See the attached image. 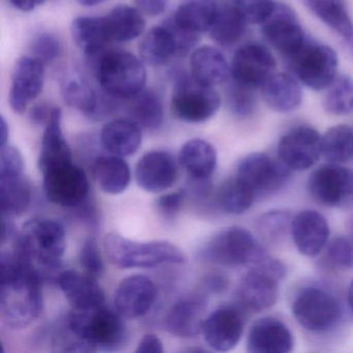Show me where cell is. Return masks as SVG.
Returning a JSON list of instances; mask_svg holds the SVG:
<instances>
[{
  "mask_svg": "<svg viewBox=\"0 0 353 353\" xmlns=\"http://www.w3.org/2000/svg\"><path fill=\"white\" fill-rule=\"evenodd\" d=\"M0 316L12 328L30 325L44 307L42 276L13 252H1Z\"/></svg>",
  "mask_w": 353,
  "mask_h": 353,
  "instance_id": "obj_1",
  "label": "cell"
},
{
  "mask_svg": "<svg viewBox=\"0 0 353 353\" xmlns=\"http://www.w3.org/2000/svg\"><path fill=\"white\" fill-rule=\"evenodd\" d=\"M14 241V253L43 280L57 281L67 241L63 227L50 219H34L23 225Z\"/></svg>",
  "mask_w": 353,
  "mask_h": 353,
  "instance_id": "obj_2",
  "label": "cell"
},
{
  "mask_svg": "<svg viewBox=\"0 0 353 353\" xmlns=\"http://www.w3.org/2000/svg\"><path fill=\"white\" fill-rule=\"evenodd\" d=\"M94 59V74L101 90L119 101L129 100L145 88L146 70L132 53L107 49Z\"/></svg>",
  "mask_w": 353,
  "mask_h": 353,
  "instance_id": "obj_3",
  "label": "cell"
},
{
  "mask_svg": "<svg viewBox=\"0 0 353 353\" xmlns=\"http://www.w3.org/2000/svg\"><path fill=\"white\" fill-rule=\"evenodd\" d=\"M125 318L104 305L90 310H75L68 315L65 325L90 351H115L127 338Z\"/></svg>",
  "mask_w": 353,
  "mask_h": 353,
  "instance_id": "obj_4",
  "label": "cell"
},
{
  "mask_svg": "<svg viewBox=\"0 0 353 353\" xmlns=\"http://www.w3.org/2000/svg\"><path fill=\"white\" fill-rule=\"evenodd\" d=\"M104 245L110 261L121 268H150L187 260L183 252L169 241H132L112 232L105 237Z\"/></svg>",
  "mask_w": 353,
  "mask_h": 353,
  "instance_id": "obj_5",
  "label": "cell"
},
{
  "mask_svg": "<svg viewBox=\"0 0 353 353\" xmlns=\"http://www.w3.org/2000/svg\"><path fill=\"white\" fill-rule=\"evenodd\" d=\"M266 255L268 252L252 233L237 226L219 231L200 251L202 259L230 268L256 265Z\"/></svg>",
  "mask_w": 353,
  "mask_h": 353,
  "instance_id": "obj_6",
  "label": "cell"
},
{
  "mask_svg": "<svg viewBox=\"0 0 353 353\" xmlns=\"http://www.w3.org/2000/svg\"><path fill=\"white\" fill-rule=\"evenodd\" d=\"M171 97V113L188 123H202L216 115L221 107V97L214 88L196 81L191 74L176 72Z\"/></svg>",
  "mask_w": 353,
  "mask_h": 353,
  "instance_id": "obj_7",
  "label": "cell"
},
{
  "mask_svg": "<svg viewBox=\"0 0 353 353\" xmlns=\"http://www.w3.org/2000/svg\"><path fill=\"white\" fill-rule=\"evenodd\" d=\"M286 61L292 75L301 84L316 92L327 88L339 75L336 51L328 45L310 38L296 54Z\"/></svg>",
  "mask_w": 353,
  "mask_h": 353,
  "instance_id": "obj_8",
  "label": "cell"
},
{
  "mask_svg": "<svg viewBox=\"0 0 353 353\" xmlns=\"http://www.w3.org/2000/svg\"><path fill=\"white\" fill-rule=\"evenodd\" d=\"M292 314L305 330L321 334L338 324L342 310L332 293L321 287L307 286L295 296Z\"/></svg>",
  "mask_w": 353,
  "mask_h": 353,
  "instance_id": "obj_9",
  "label": "cell"
},
{
  "mask_svg": "<svg viewBox=\"0 0 353 353\" xmlns=\"http://www.w3.org/2000/svg\"><path fill=\"white\" fill-rule=\"evenodd\" d=\"M49 201L65 208H79L90 195V181L83 169L73 162L53 167L42 173Z\"/></svg>",
  "mask_w": 353,
  "mask_h": 353,
  "instance_id": "obj_10",
  "label": "cell"
},
{
  "mask_svg": "<svg viewBox=\"0 0 353 353\" xmlns=\"http://www.w3.org/2000/svg\"><path fill=\"white\" fill-rule=\"evenodd\" d=\"M307 192L325 208H342L353 198V170L341 164L323 165L310 174Z\"/></svg>",
  "mask_w": 353,
  "mask_h": 353,
  "instance_id": "obj_11",
  "label": "cell"
},
{
  "mask_svg": "<svg viewBox=\"0 0 353 353\" xmlns=\"http://www.w3.org/2000/svg\"><path fill=\"white\" fill-rule=\"evenodd\" d=\"M290 175V169L280 160L264 152L243 157L236 168V176L245 181L256 198L276 193Z\"/></svg>",
  "mask_w": 353,
  "mask_h": 353,
  "instance_id": "obj_12",
  "label": "cell"
},
{
  "mask_svg": "<svg viewBox=\"0 0 353 353\" xmlns=\"http://www.w3.org/2000/svg\"><path fill=\"white\" fill-rule=\"evenodd\" d=\"M276 59L270 49L261 43L250 42L233 55L230 79L257 90L276 73Z\"/></svg>",
  "mask_w": 353,
  "mask_h": 353,
  "instance_id": "obj_13",
  "label": "cell"
},
{
  "mask_svg": "<svg viewBox=\"0 0 353 353\" xmlns=\"http://www.w3.org/2000/svg\"><path fill=\"white\" fill-rule=\"evenodd\" d=\"M260 26L265 40L285 59L296 54L307 40L295 12L281 1H276L274 13Z\"/></svg>",
  "mask_w": 353,
  "mask_h": 353,
  "instance_id": "obj_14",
  "label": "cell"
},
{
  "mask_svg": "<svg viewBox=\"0 0 353 353\" xmlns=\"http://www.w3.org/2000/svg\"><path fill=\"white\" fill-rule=\"evenodd\" d=\"M321 157V135L311 125L289 130L278 144V158L290 170H307Z\"/></svg>",
  "mask_w": 353,
  "mask_h": 353,
  "instance_id": "obj_15",
  "label": "cell"
},
{
  "mask_svg": "<svg viewBox=\"0 0 353 353\" xmlns=\"http://www.w3.org/2000/svg\"><path fill=\"white\" fill-rule=\"evenodd\" d=\"M44 67L32 57H23L16 61L9 96L14 112L23 114L28 105L40 96L45 83Z\"/></svg>",
  "mask_w": 353,
  "mask_h": 353,
  "instance_id": "obj_16",
  "label": "cell"
},
{
  "mask_svg": "<svg viewBox=\"0 0 353 353\" xmlns=\"http://www.w3.org/2000/svg\"><path fill=\"white\" fill-rule=\"evenodd\" d=\"M243 327L245 320L241 311L232 305H223L206 317L202 334L212 350L227 352L239 344Z\"/></svg>",
  "mask_w": 353,
  "mask_h": 353,
  "instance_id": "obj_17",
  "label": "cell"
},
{
  "mask_svg": "<svg viewBox=\"0 0 353 353\" xmlns=\"http://www.w3.org/2000/svg\"><path fill=\"white\" fill-rule=\"evenodd\" d=\"M157 299V287L144 274H132L123 279L114 295L117 311L125 319H137L148 314Z\"/></svg>",
  "mask_w": 353,
  "mask_h": 353,
  "instance_id": "obj_18",
  "label": "cell"
},
{
  "mask_svg": "<svg viewBox=\"0 0 353 353\" xmlns=\"http://www.w3.org/2000/svg\"><path fill=\"white\" fill-rule=\"evenodd\" d=\"M280 281L282 279L270 270L252 266L239 284V303L256 313L270 309L278 301Z\"/></svg>",
  "mask_w": 353,
  "mask_h": 353,
  "instance_id": "obj_19",
  "label": "cell"
},
{
  "mask_svg": "<svg viewBox=\"0 0 353 353\" xmlns=\"http://www.w3.org/2000/svg\"><path fill=\"white\" fill-rule=\"evenodd\" d=\"M138 185L150 193H161L174 185L177 165L172 154L164 150H152L139 159L135 169Z\"/></svg>",
  "mask_w": 353,
  "mask_h": 353,
  "instance_id": "obj_20",
  "label": "cell"
},
{
  "mask_svg": "<svg viewBox=\"0 0 353 353\" xmlns=\"http://www.w3.org/2000/svg\"><path fill=\"white\" fill-rule=\"evenodd\" d=\"M330 233L327 221L316 210H303L293 216L290 234L301 255H319L328 243Z\"/></svg>",
  "mask_w": 353,
  "mask_h": 353,
  "instance_id": "obj_21",
  "label": "cell"
},
{
  "mask_svg": "<svg viewBox=\"0 0 353 353\" xmlns=\"http://www.w3.org/2000/svg\"><path fill=\"white\" fill-rule=\"evenodd\" d=\"M294 341L288 326L278 318L263 317L252 324L247 338L250 353H287Z\"/></svg>",
  "mask_w": 353,
  "mask_h": 353,
  "instance_id": "obj_22",
  "label": "cell"
},
{
  "mask_svg": "<svg viewBox=\"0 0 353 353\" xmlns=\"http://www.w3.org/2000/svg\"><path fill=\"white\" fill-rule=\"evenodd\" d=\"M63 96L70 107L92 119H106L117 110L119 102L102 90L99 94L85 82L76 79L63 84Z\"/></svg>",
  "mask_w": 353,
  "mask_h": 353,
  "instance_id": "obj_23",
  "label": "cell"
},
{
  "mask_svg": "<svg viewBox=\"0 0 353 353\" xmlns=\"http://www.w3.org/2000/svg\"><path fill=\"white\" fill-rule=\"evenodd\" d=\"M65 299L75 310H90L104 305L105 294L92 276L77 270H61L57 281Z\"/></svg>",
  "mask_w": 353,
  "mask_h": 353,
  "instance_id": "obj_24",
  "label": "cell"
},
{
  "mask_svg": "<svg viewBox=\"0 0 353 353\" xmlns=\"http://www.w3.org/2000/svg\"><path fill=\"white\" fill-rule=\"evenodd\" d=\"M307 9L342 41L353 57V20L344 0H303Z\"/></svg>",
  "mask_w": 353,
  "mask_h": 353,
  "instance_id": "obj_25",
  "label": "cell"
},
{
  "mask_svg": "<svg viewBox=\"0 0 353 353\" xmlns=\"http://www.w3.org/2000/svg\"><path fill=\"white\" fill-rule=\"evenodd\" d=\"M206 317L205 301L202 299H183L169 310L165 325L173 336L194 338L202 334Z\"/></svg>",
  "mask_w": 353,
  "mask_h": 353,
  "instance_id": "obj_26",
  "label": "cell"
},
{
  "mask_svg": "<svg viewBox=\"0 0 353 353\" xmlns=\"http://www.w3.org/2000/svg\"><path fill=\"white\" fill-rule=\"evenodd\" d=\"M73 162L72 150L63 133V112L54 107L48 123L45 125L39 157L41 172L65 163Z\"/></svg>",
  "mask_w": 353,
  "mask_h": 353,
  "instance_id": "obj_27",
  "label": "cell"
},
{
  "mask_svg": "<svg viewBox=\"0 0 353 353\" xmlns=\"http://www.w3.org/2000/svg\"><path fill=\"white\" fill-rule=\"evenodd\" d=\"M299 83L290 74L274 73L260 88L262 99L276 112L296 110L303 102V90Z\"/></svg>",
  "mask_w": 353,
  "mask_h": 353,
  "instance_id": "obj_28",
  "label": "cell"
},
{
  "mask_svg": "<svg viewBox=\"0 0 353 353\" xmlns=\"http://www.w3.org/2000/svg\"><path fill=\"white\" fill-rule=\"evenodd\" d=\"M191 76L203 85L214 88L230 79V65L223 53L212 46L195 49L190 59Z\"/></svg>",
  "mask_w": 353,
  "mask_h": 353,
  "instance_id": "obj_29",
  "label": "cell"
},
{
  "mask_svg": "<svg viewBox=\"0 0 353 353\" xmlns=\"http://www.w3.org/2000/svg\"><path fill=\"white\" fill-rule=\"evenodd\" d=\"M101 141L107 152L125 158L137 152L141 146L142 128L130 117L114 119L103 127Z\"/></svg>",
  "mask_w": 353,
  "mask_h": 353,
  "instance_id": "obj_30",
  "label": "cell"
},
{
  "mask_svg": "<svg viewBox=\"0 0 353 353\" xmlns=\"http://www.w3.org/2000/svg\"><path fill=\"white\" fill-rule=\"evenodd\" d=\"M140 59L152 67H162L179 57V45L168 21L152 28L141 41Z\"/></svg>",
  "mask_w": 353,
  "mask_h": 353,
  "instance_id": "obj_31",
  "label": "cell"
},
{
  "mask_svg": "<svg viewBox=\"0 0 353 353\" xmlns=\"http://www.w3.org/2000/svg\"><path fill=\"white\" fill-rule=\"evenodd\" d=\"M179 163L193 181H208L214 174L218 162L216 150L210 142L192 139L181 146Z\"/></svg>",
  "mask_w": 353,
  "mask_h": 353,
  "instance_id": "obj_32",
  "label": "cell"
},
{
  "mask_svg": "<svg viewBox=\"0 0 353 353\" xmlns=\"http://www.w3.org/2000/svg\"><path fill=\"white\" fill-rule=\"evenodd\" d=\"M74 42L88 57H94L112 43L105 17L83 16L74 20L71 28Z\"/></svg>",
  "mask_w": 353,
  "mask_h": 353,
  "instance_id": "obj_33",
  "label": "cell"
},
{
  "mask_svg": "<svg viewBox=\"0 0 353 353\" xmlns=\"http://www.w3.org/2000/svg\"><path fill=\"white\" fill-rule=\"evenodd\" d=\"M218 7L216 0H181L171 19L183 30L200 34L210 32Z\"/></svg>",
  "mask_w": 353,
  "mask_h": 353,
  "instance_id": "obj_34",
  "label": "cell"
},
{
  "mask_svg": "<svg viewBox=\"0 0 353 353\" xmlns=\"http://www.w3.org/2000/svg\"><path fill=\"white\" fill-rule=\"evenodd\" d=\"M94 176L103 192L111 195L123 193L131 181V169L121 157L102 156L94 160Z\"/></svg>",
  "mask_w": 353,
  "mask_h": 353,
  "instance_id": "obj_35",
  "label": "cell"
},
{
  "mask_svg": "<svg viewBox=\"0 0 353 353\" xmlns=\"http://www.w3.org/2000/svg\"><path fill=\"white\" fill-rule=\"evenodd\" d=\"M248 23L233 3V0L219 5L214 23L210 30V37L221 46L230 47L243 38Z\"/></svg>",
  "mask_w": 353,
  "mask_h": 353,
  "instance_id": "obj_36",
  "label": "cell"
},
{
  "mask_svg": "<svg viewBox=\"0 0 353 353\" xmlns=\"http://www.w3.org/2000/svg\"><path fill=\"white\" fill-rule=\"evenodd\" d=\"M32 190L21 174L0 175V205L1 214L16 218L22 216L30 206Z\"/></svg>",
  "mask_w": 353,
  "mask_h": 353,
  "instance_id": "obj_37",
  "label": "cell"
},
{
  "mask_svg": "<svg viewBox=\"0 0 353 353\" xmlns=\"http://www.w3.org/2000/svg\"><path fill=\"white\" fill-rule=\"evenodd\" d=\"M111 41L130 42L139 38L145 30V20L137 8L117 6L105 17Z\"/></svg>",
  "mask_w": 353,
  "mask_h": 353,
  "instance_id": "obj_38",
  "label": "cell"
},
{
  "mask_svg": "<svg viewBox=\"0 0 353 353\" xmlns=\"http://www.w3.org/2000/svg\"><path fill=\"white\" fill-rule=\"evenodd\" d=\"M128 113L142 129L157 131L164 123V106L159 94L154 90H145L129 99Z\"/></svg>",
  "mask_w": 353,
  "mask_h": 353,
  "instance_id": "obj_39",
  "label": "cell"
},
{
  "mask_svg": "<svg viewBox=\"0 0 353 353\" xmlns=\"http://www.w3.org/2000/svg\"><path fill=\"white\" fill-rule=\"evenodd\" d=\"M256 196L251 188L235 175L221 185L216 194V204L223 212L241 214L251 208Z\"/></svg>",
  "mask_w": 353,
  "mask_h": 353,
  "instance_id": "obj_40",
  "label": "cell"
},
{
  "mask_svg": "<svg viewBox=\"0 0 353 353\" xmlns=\"http://www.w3.org/2000/svg\"><path fill=\"white\" fill-rule=\"evenodd\" d=\"M321 156L332 164H344L352 160V128L347 125L330 128L321 136Z\"/></svg>",
  "mask_w": 353,
  "mask_h": 353,
  "instance_id": "obj_41",
  "label": "cell"
},
{
  "mask_svg": "<svg viewBox=\"0 0 353 353\" xmlns=\"http://www.w3.org/2000/svg\"><path fill=\"white\" fill-rule=\"evenodd\" d=\"M322 105L324 110L334 117H347L353 113V78L338 75L324 90Z\"/></svg>",
  "mask_w": 353,
  "mask_h": 353,
  "instance_id": "obj_42",
  "label": "cell"
},
{
  "mask_svg": "<svg viewBox=\"0 0 353 353\" xmlns=\"http://www.w3.org/2000/svg\"><path fill=\"white\" fill-rule=\"evenodd\" d=\"M292 220V214L289 210H270L262 214L258 220V233L265 243H280L288 232L291 233Z\"/></svg>",
  "mask_w": 353,
  "mask_h": 353,
  "instance_id": "obj_43",
  "label": "cell"
},
{
  "mask_svg": "<svg viewBox=\"0 0 353 353\" xmlns=\"http://www.w3.org/2000/svg\"><path fill=\"white\" fill-rule=\"evenodd\" d=\"M256 90L231 80L226 88L225 99L228 110L237 117H249L257 108Z\"/></svg>",
  "mask_w": 353,
  "mask_h": 353,
  "instance_id": "obj_44",
  "label": "cell"
},
{
  "mask_svg": "<svg viewBox=\"0 0 353 353\" xmlns=\"http://www.w3.org/2000/svg\"><path fill=\"white\" fill-rule=\"evenodd\" d=\"M248 26H261L274 13L276 0H233Z\"/></svg>",
  "mask_w": 353,
  "mask_h": 353,
  "instance_id": "obj_45",
  "label": "cell"
},
{
  "mask_svg": "<svg viewBox=\"0 0 353 353\" xmlns=\"http://www.w3.org/2000/svg\"><path fill=\"white\" fill-rule=\"evenodd\" d=\"M325 249L326 261L330 266L339 270L353 268V241L350 236L339 235L326 245Z\"/></svg>",
  "mask_w": 353,
  "mask_h": 353,
  "instance_id": "obj_46",
  "label": "cell"
},
{
  "mask_svg": "<svg viewBox=\"0 0 353 353\" xmlns=\"http://www.w3.org/2000/svg\"><path fill=\"white\" fill-rule=\"evenodd\" d=\"M63 45L59 37L50 32H42L32 41L30 51L32 57L43 65H48L59 59Z\"/></svg>",
  "mask_w": 353,
  "mask_h": 353,
  "instance_id": "obj_47",
  "label": "cell"
},
{
  "mask_svg": "<svg viewBox=\"0 0 353 353\" xmlns=\"http://www.w3.org/2000/svg\"><path fill=\"white\" fill-rule=\"evenodd\" d=\"M80 262L90 276H101L104 272V261H103L98 243L94 239H86L84 241L80 251Z\"/></svg>",
  "mask_w": 353,
  "mask_h": 353,
  "instance_id": "obj_48",
  "label": "cell"
},
{
  "mask_svg": "<svg viewBox=\"0 0 353 353\" xmlns=\"http://www.w3.org/2000/svg\"><path fill=\"white\" fill-rule=\"evenodd\" d=\"M24 170V161L21 152L15 146H0V175L21 174Z\"/></svg>",
  "mask_w": 353,
  "mask_h": 353,
  "instance_id": "obj_49",
  "label": "cell"
},
{
  "mask_svg": "<svg viewBox=\"0 0 353 353\" xmlns=\"http://www.w3.org/2000/svg\"><path fill=\"white\" fill-rule=\"evenodd\" d=\"M185 197H187L185 190L165 194L157 200V210L163 218L171 220L181 212Z\"/></svg>",
  "mask_w": 353,
  "mask_h": 353,
  "instance_id": "obj_50",
  "label": "cell"
},
{
  "mask_svg": "<svg viewBox=\"0 0 353 353\" xmlns=\"http://www.w3.org/2000/svg\"><path fill=\"white\" fill-rule=\"evenodd\" d=\"M134 3L142 14L154 17L164 13L168 0H134Z\"/></svg>",
  "mask_w": 353,
  "mask_h": 353,
  "instance_id": "obj_51",
  "label": "cell"
},
{
  "mask_svg": "<svg viewBox=\"0 0 353 353\" xmlns=\"http://www.w3.org/2000/svg\"><path fill=\"white\" fill-rule=\"evenodd\" d=\"M164 345L158 336L154 334H148L138 343L136 353H163Z\"/></svg>",
  "mask_w": 353,
  "mask_h": 353,
  "instance_id": "obj_52",
  "label": "cell"
},
{
  "mask_svg": "<svg viewBox=\"0 0 353 353\" xmlns=\"http://www.w3.org/2000/svg\"><path fill=\"white\" fill-rule=\"evenodd\" d=\"M52 107L47 103H40L32 107L30 112V119L34 125H46L53 112Z\"/></svg>",
  "mask_w": 353,
  "mask_h": 353,
  "instance_id": "obj_53",
  "label": "cell"
},
{
  "mask_svg": "<svg viewBox=\"0 0 353 353\" xmlns=\"http://www.w3.org/2000/svg\"><path fill=\"white\" fill-rule=\"evenodd\" d=\"M205 285L212 292L221 293L228 287V280L222 274H210L206 278Z\"/></svg>",
  "mask_w": 353,
  "mask_h": 353,
  "instance_id": "obj_54",
  "label": "cell"
},
{
  "mask_svg": "<svg viewBox=\"0 0 353 353\" xmlns=\"http://www.w3.org/2000/svg\"><path fill=\"white\" fill-rule=\"evenodd\" d=\"M9 1L18 11L32 12L43 5L45 0H9Z\"/></svg>",
  "mask_w": 353,
  "mask_h": 353,
  "instance_id": "obj_55",
  "label": "cell"
},
{
  "mask_svg": "<svg viewBox=\"0 0 353 353\" xmlns=\"http://www.w3.org/2000/svg\"><path fill=\"white\" fill-rule=\"evenodd\" d=\"M9 125L6 121L5 117H1L0 121V146L9 143Z\"/></svg>",
  "mask_w": 353,
  "mask_h": 353,
  "instance_id": "obj_56",
  "label": "cell"
},
{
  "mask_svg": "<svg viewBox=\"0 0 353 353\" xmlns=\"http://www.w3.org/2000/svg\"><path fill=\"white\" fill-rule=\"evenodd\" d=\"M105 0H77V3L84 7H94V6L101 5Z\"/></svg>",
  "mask_w": 353,
  "mask_h": 353,
  "instance_id": "obj_57",
  "label": "cell"
},
{
  "mask_svg": "<svg viewBox=\"0 0 353 353\" xmlns=\"http://www.w3.org/2000/svg\"><path fill=\"white\" fill-rule=\"evenodd\" d=\"M348 303L349 307L353 311V281L350 283V286L348 289Z\"/></svg>",
  "mask_w": 353,
  "mask_h": 353,
  "instance_id": "obj_58",
  "label": "cell"
},
{
  "mask_svg": "<svg viewBox=\"0 0 353 353\" xmlns=\"http://www.w3.org/2000/svg\"><path fill=\"white\" fill-rule=\"evenodd\" d=\"M349 231H350L351 239H352V241H353V216H352V219H351V221H350V227H349Z\"/></svg>",
  "mask_w": 353,
  "mask_h": 353,
  "instance_id": "obj_59",
  "label": "cell"
}]
</instances>
